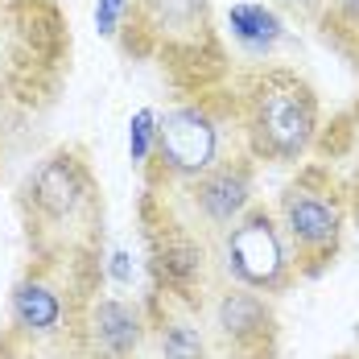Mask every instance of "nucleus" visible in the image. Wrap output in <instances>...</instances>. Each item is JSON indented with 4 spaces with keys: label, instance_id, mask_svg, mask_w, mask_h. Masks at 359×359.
<instances>
[{
    "label": "nucleus",
    "instance_id": "1",
    "mask_svg": "<svg viewBox=\"0 0 359 359\" xmlns=\"http://www.w3.org/2000/svg\"><path fill=\"white\" fill-rule=\"evenodd\" d=\"M29 256H104V190L83 144L50 149L17 194Z\"/></svg>",
    "mask_w": 359,
    "mask_h": 359
},
{
    "label": "nucleus",
    "instance_id": "2",
    "mask_svg": "<svg viewBox=\"0 0 359 359\" xmlns=\"http://www.w3.org/2000/svg\"><path fill=\"white\" fill-rule=\"evenodd\" d=\"M100 256H34L8 289L4 351L17 359H79V323L100 293Z\"/></svg>",
    "mask_w": 359,
    "mask_h": 359
},
{
    "label": "nucleus",
    "instance_id": "3",
    "mask_svg": "<svg viewBox=\"0 0 359 359\" xmlns=\"http://www.w3.org/2000/svg\"><path fill=\"white\" fill-rule=\"evenodd\" d=\"M236 120H240L244 153L269 165L306 161L323 133V108L314 87L285 67L252 74L248 87L236 95Z\"/></svg>",
    "mask_w": 359,
    "mask_h": 359
},
{
    "label": "nucleus",
    "instance_id": "4",
    "mask_svg": "<svg viewBox=\"0 0 359 359\" xmlns=\"http://www.w3.org/2000/svg\"><path fill=\"white\" fill-rule=\"evenodd\" d=\"M273 215L281 223L297 281H314L339 260L343 231H347V190L330 165H302L281 186Z\"/></svg>",
    "mask_w": 359,
    "mask_h": 359
},
{
    "label": "nucleus",
    "instance_id": "5",
    "mask_svg": "<svg viewBox=\"0 0 359 359\" xmlns=\"http://www.w3.org/2000/svg\"><path fill=\"white\" fill-rule=\"evenodd\" d=\"M231 133L240 137L236 100L219 104L211 95H198L190 104H174L157 116V149H153V161L144 165V182L178 186L207 174L223 157L244 149V144H231Z\"/></svg>",
    "mask_w": 359,
    "mask_h": 359
},
{
    "label": "nucleus",
    "instance_id": "6",
    "mask_svg": "<svg viewBox=\"0 0 359 359\" xmlns=\"http://www.w3.org/2000/svg\"><path fill=\"white\" fill-rule=\"evenodd\" d=\"M141 236L149 289L165 293L174 302H186V306H198L219 281L215 244H207L198 231H190L178 219V211L165 203V194L153 186H144L141 194Z\"/></svg>",
    "mask_w": 359,
    "mask_h": 359
},
{
    "label": "nucleus",
    "instance_id": "7",
    "mask_svg": "<svg viewBox=\"0 0 359 359\" xmlns=\"http://www.w3.org/2000/svg\"><path fill=\"white\" fill-rule=\"evenodd\" d=\"M215 264L223 281H236L244 289H256L264 297H281L297 285V269L289 244L281 236V223L273 207L252 203L215 244Z\"/></svg>",
    "mask_w": 359,
    "mask_h": 359
},
{
    "label": "nucleus",
    "instance_id": "8",
    "mask_svg": "<svg viewBox=\"0 0 359 359\" xmlns=\"http://www.w3.org/2000/svg\"><path fill=\"white\" fill-rule=\"evenodd\" d=\"M198 318L207 326L215 359H277L281 351V318L273 297L219 277L211 293L198 302Z\"/></svg>",
    "mask_w": 359,
    "mask_h": 359
},
{
    "label": "nucleus",
    "instance_id": "9",
    "mask_svg": "<svg viewBox=\"0 0 359 359\" xmlns=\"http://www.w3.org/2000/svg\"><path fill=\"white\" fill-rule=\"evenodd\" d=\"M153 190L165 194V203L178 211V219L190 231H198L207 244H219V236L256 203V161L240 149L198 178L178 182V186H153Z\"/></svg>",
    "mask_w": 359,
    "mask_h": 359
},
{
    "label": "nucleus",
    "instance_id": "10",
    "mask_svg": "<svg viewBox=\"0 0 359 359\" xmlns=\"http://www.w3.org/2000/svg\"><path fill=\"white\" fill-rule=\"evenodd\" d=\"M79 359H149V314L144 297L91 293L79 323Z\"/></svg>",
    "mask_w": 359,
    "mask_h": 359
},
{
    "label": "nucleus",
    "instance_id": "11",
    "mask_svg": "<svg viewBox=\"0 0 359 359\" xmlns=\"http://www.w3.org/2000/svg\"><path fill=\"white\" fill-rule=\"evenodd\" d=\"M144 314H149V359H215L198 306H186L149 289Z\"/></svg>",
    "mask_w": 359,
    "mask_h": 359
},
{
    "label": "nucleus",
    "instance_id": "12",
    "mask_svg": "<svg viewBox=\"0 0 359 359\" xmlns=\"http://www.w3.org/2000/svg\"><path fill=\"white\" fill-rule=\"evenodd\" d=\"M227 34L244 54H273L285 37V21L277 8H269L260 0H240L227 8Z\"/></svg>",
    "mask_w": 359,
    "mask_h": 359
},
{
    "label": "nucleus",
    "instance_id": "13",
    "mask_svg": "<svg viewBox=\"0 0 359 359\" xmlns=\"http://www.w3.org/2000/svg\"><path fill=\"white\" fill-rule=\"evenodd\" d=\"M157 116H161V111L141 108L128 120V157H133V165H141V170L153 161V149H157Z\"/></svg>",
    "mask_w": 359,
    "mask_h": 359
},
{
    "label": "nucleus",
    "instance_id": "14",
    "mask_svg": "<svg viewBox=\"0 0 359 359\" xmlns=\"http://www.w3.org/2000/svg\"><path fill=\"white\" fill-rule=\"evenodd\" d=\"M128 17H133V0H95L100 37H120V29H128Z\"/></svg>",
    "mask_w": 359,
    "mask_h": 359
},
{
    "label": "nucleus",
    "instance_id": "15",
    "mask_svg": "<svg viewBox=\"0 0 359 359\" xmlns=\"http://www.w3.org/2000/svg\"><path fill=\"white\" fill-rule=\"evenodd\" d=\"M343 190H347V223L359 231V170L351 174V182H343Z\"/></svg>",
    "mask_w": 359,
    "mask_h": 359
},
{
    "label": "nucleus",
    "instance_id": "16",
    "mask_svg": "<svg viewBox=\"0 0 359 359\" xmlns=\"http://www.w3.org/2000/svg\"><path fill=\"white\" fill-rule=\"evenodd\" d=\"M4 100H8V87H4V83H0V108H4Z\"/></svg>",
    "mask_w": 359,
    "mask_h": 359
},
{
    "label": "nucleus",
    "instance_id": "17",
    "mask_svg": "<svg viewBox=\"0 0 359 359\" xmlns=\"http://www.w3.org/2000/svg\"><path fill=\"white\" fill-rule=\"evenodd\" d=\"M343 359H359V355H343Z\"/></svg>",
    "mask_w": 359,
    "mask_h": 359
},
{
    "label": "nucleus",
    "instance_id": "18",
    "mask_svg": "<svg viewBox=\"0 0 359 359\" xmlns=\"http://www.w3.org/2000/svg\"><path fill=\"white\" fill-rule=\"evenodd\" d=\"M0 17H4V4H0Z\"/></svg>",
    "mask_w": 359,
    "mask_h": 359
},
{
    "label": "nucleus",
    "instance_id": "19",
    "mask_svg": "<svg viewBox=\"0 0 359 359\" xmlns=\"http://www.w3.org/2000/svg\"><path fill=\"white\" fill-rule=\"evenodd\" d=\"M8 359H17V355H8Z\"/></svg>",
    "mask_w": 359,
    "mask_h": 359
}]
</instances>
